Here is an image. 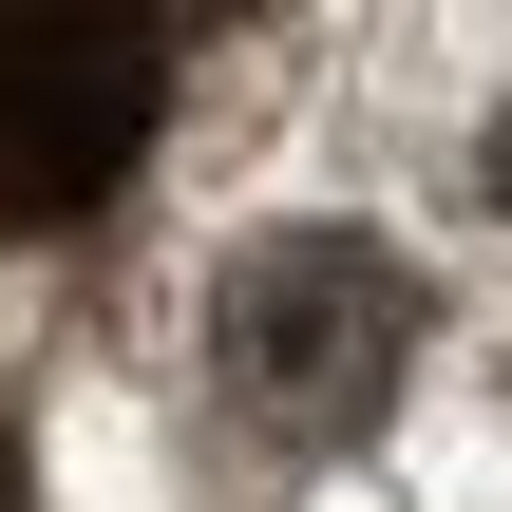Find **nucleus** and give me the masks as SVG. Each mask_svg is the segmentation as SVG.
<instances>
[{
  "mask_svg": "<svg viewBox=\"0 0 512 512\" xmlns=\"http://www.w3.org/2000/svg\"><path fill=\"white\" fill-rule=\"evenodd\" d=\"M399 361H418V266H399V247H361V228H266V247H228V285H209V399H228L266 456L380 437Z\"/></svg>",
  "mask_w": 512,
  "mask_h": 512,
  "instance_id": "nucleus-1",
  "label": "nucleus"
},
{
  "mask_svg": "<svg viewBox=\"0 0 512 512\" xmlns=\"http://www.w3.org/2000/svg\"><path fill=\"white\" fill-rule=\"evenodd\" d=\"M171 114V38L152 0H0V247H57L133 190Z\"/></svg>",
  "mask_w": 512,
  "mask_h": 512,
  "instance_id": "nucleus-2",
  "label": "nucleus"
},
{
  "mask_svg": "<svg viewBox=\"0 0 512 512\" xmlns=\"http://www.w3.org/2000/svg\"><path fill=\"white\" fill-rule=\"evenodd\" d=\"M0 512H38V494H19V437H0Z\"/></svg>",
  "mask_w": 512,
  "mask_h": 512,
  "instance_id": "nucleus-3",
  "label": "nucleus"
},
{
  "mask_svg": "<svg viewBox=\"0 0 512 512\" xmlns=\"http://www.w3.org/2000/svg\"><path fill=\"white\" fill-rule=\"evenodd\" d=\"M494 209H512V133H494Z\"/></svg>",
  "mask_w": 512,
  "mask_h": 512,
  "instance_id": "nucleus-4",
  "label": "nucleus"
},
{
  "mask_svg": "<svg viewBox=\"0 0 512 512\" xmlns=\"http://www.w3.org/2000/svg\"><path fill=\"white\" fill-rule=\"evenodd\" d=\"M209 19H247V0H209Z\"/></svg>",
  "mask_w": 512,
  "mask_h": 512,
  "instance_id": "nucleus-5",
  "label": "nucleus"
}]
</instances>
